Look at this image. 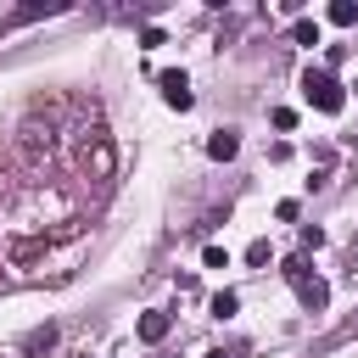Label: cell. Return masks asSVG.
<instances>
[{
	"label": "cell",
	"instance_id": "obj_1",
	"mask_svg": "<svg viewBox=\"0 0 358 358\" xmlns=\"http://www.w3.org/2000/svg\"><path fill=\"white\" fill-rule=\"evenodd\" d=\"M302 101L319 106V112H341V106H347V95H341V84L330 78V67H308V73H302Z\"/></svg>",
	"mask_w": 358,
	"mask_h": 358
},
{
	"label": "cell",
	"instance_id": "obj_2",
	"mask_svg": "<svg viewBox=\"0 0 358 358\" xmlns=\"http://www.w3.org/2000/svg\"><path fill=\"white\" fill-rule=\"evenodd\" d=\"M112 168H117V157H112V140L95 129V134H90V145H84V173L106 185V179H112Z\"/></svg>",
	"mask_w": 358,
	"mask_h": 358
},
{
	"label": "cell",
	"instance_id": "obj_3",
	"mask_svg": "<svg viewBox=\"0 0 358 358\" xmlns=\"http://www.w3.org/2000/svg\"><path fill=\"white\" fill-rule=\"evenodd\" d=\"M157 84H162V101H168L173 112H190V106H196V95H190V78H185V73H162Z\"/></svg>",
	"mask_w": 358,
	"mask_h": 358
},
{
	"label": "cell",
	"instance_id": "obj_4",
	"mask_svg": "<svg viewBox=\"0 0 358 358\" xmlns=\"http://www.w3.org/2000/svg\"><path fill=\"white\" fill-rule=\"evenodd\" d=\"M50 241H56V235H28V241H11V246H6V257H11L17 268H28V263H39V257L50 252Z\"/></svg>",
	"mask_w": 358,
	"mask_h": 358
},
{
	"label": "cell",
	"instance_id": "obj_5",
	"mask_svg": "<svg viewBox=\"0 0 358 358\" xmlns=\"http://www.w3.org/2000/svg\"><path fill=\"white\" fill-rule=\"evenodd\" d=\"M168 324H173V319H168V313H157V308H151V313H140V324H134V336H140V341H145V347H157V341H162V336H168Z\"/></svg>",
	"mask_w": 358,
	"mask_h": 358
},
{
	"label": "cell",
	"instance_id": "obj_6",
	"mask_svg": "<svg viewBox=\"0 0 358 358\" xmlns=\"http://www.w3.org/2000/svg\"><path fill=\"white\" fill-rule=\"evenodd\" d=\"M235 151H241V134H235V129H218V134L207 140V157H213V162H229Z\"/></svg>",
	"mask_w": 358,
	"mask_h": 358
},
{
	"label": "cell",
	"instance_id": "obj_7",
	"mask_svg": "<svg viewBox=\"0 0 358 358\" xmlns=\"http://www.w3.org/2000/svg\"><path fill=\"white\" fill-rule=\"evenodd\" d=\"M296 296H302V308H308V313H324V308H330V285H324V280L296 285Z\"/></svg>",
	"mask_w": 358,
	"mask_h": 358
},
{
	"label": "cell",
	"instance_id": "obj_8",
	"mask_svg": "<svg viewBox=\"0 0 358 358\" xmlns=\"http://www.w3.org/2000/svg\"><path fill=\"white\" fill-rule=\"evenodd\" d=\"M50 347H56V324H45V330H34V336L22 341V352H28V358H45Z\"/></svg>",
	"mask_w": 358,
	"mask_h": 358
},
{
	"label": "cell",
	"instance_id": "obj_9",
	"mask_svg": "<svg viewBox=\"0 0 358 358\" xmlns=\"http://www.w3.org/2000/svg\"><path fill=\"white\" fill-rule=\"evenodd\" d=\"M324 17H330L336 28H352V22H358V6H352V0H336V6L324 11Z\"/></svg>",
	"mask_w": 358,
	"mask_h": 358
},
{
	"label": "cell",
	"instance_id": "obj_10",
	"mask_svg": "<svg viewBox=\"0 0 358 358\" xmlns=\"http://www.w3.org/2000/svg\"><path fill=\"white\" fill-rule=\"evenodd\" d=\"M280 274H285L291 285H308V280H313V274H308V257H285V268H280Z\"/></svg>",
	"mask_w": 358,
	"mask_h": 358
},
{
	"label": "cell",
	"instance_id": "obj_11",
	"mask_svg": "<svg viewBox=\"0 0 358 358\" xmlns=\"http://www.w3.org/2000/svg\"><path fill=\"white\" fill-rule=\"evenodd\" d=\"M291 39H296V45H319V22H308V17L291 22Z\"/></svg>",
	"mask_w": 358,
	"mask_h": 358
},
{
	"label": "cell",
	"instance_id": "obj_12",
	"mask_svg": "<svg viewBox=\"0 0 358 358\" xmlns=\"http://www.w3.org/2000/svg\"><path fill=\"white\" fill-rule=\"evenodd\" d=\"M235 308H241V296H235V291H218V296H213V319H229Z\"/></svg>",
	"mask_w": 358,
	"mask_h": 358
},
{
	"label": "cell",
	"instance_id": "obj_13",
	"mask_svg": "<svg viewBox=\"0 0 358 358\" xmlns=\"http://www.w3.org/2000/svg\"><path fill=\"white\" fill-rule=\"evenodd\" d=\"M268 257H274V252H268V241H252V246H246V263H252V268H263Z\"/></svg>",
	"mask_w": 358,
	"mask_h": 358
},
{
	"label": "cell",
	"instance_id": "obj_14",
	"mask_svg": "<svg viewBox=\"0 0 358 358\" xmlns=\"http://www.w3.org/2000/svg\"><path fill=\"white\" fill-rule=\"evenodd\" d=\"M201 263H207V268H229V252H224V246H207Z\"/></svg>",
	"mask_w": 358,
	"mask_h": 358
},
{
	"label": "cell",
	"instance_id": "obj_15",
	"mask_svg": "<svg viewBox=\"0 0 358 358\" xmlns=\"http://www.w3.org/2000/svg\"><path fill=\"white\" fill-rule=\"evenodd\" d=\"M274 129H296V112L291 106H274Z\"/></svg>",
	"mask_w": 358,
	"mask_h": 358
},
{
	"label": "cell",
	"instance_id": "obj_16",
	"mask_svg": "<svg viewBox=\"0 0 358 358\" xmlns=\"http://www.w3.org/2000/svg\"><path fill=\"white\" fill-rule=\"evenodd\" d=\"M201 358H229V352H201Z\"/></svg>",
	"mask_w": 358,
	"mask_h": 358
},
{
	"label": "cell",
	"instance_id": "obj_17",
	"mask_svg": "<svg viewBox=\"0 0 358 358\" xmlns=\"http://www.w3.org/2000/svg\"><path fill=\"white\" fill-rule=\"evenodd\" d=\"M352 90H358V84H352Z\"/></svg>",
	"mask_w": 358,
	"mask_h": 358
},
{
	"label": "cell",
	"instance_id": "obj_18",
	"mask_svg": "<svg viewBox=\"0 0 358 358\" xmlns=\"http://www.w3.org/2000/svg\"><path fill=\"white\" fill-rule=\"evenodd\" d=\"M0 285H6V280H0Z\"/></svg>",
	"mask_w": 358,
	"mask_h": 358
}]
</instances>
